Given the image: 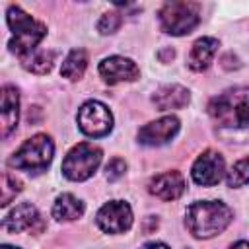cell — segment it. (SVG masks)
Listing matches in <instances>:
<instances>
[{
    "instance_id": "7a4b0ae2",
    "label": "cell",
    "mask_w": 249,
    "mask_h": 249,
    "mask_svg": "<svg viewBox=\"0 0 249 249\" xmlns=\"http://www.w3.org/2000/svg\"><path fill=\"white\" fill-rule=\"evenodd\" d=\"M210 119L222 128H249V88H231L208 103Z\"/></svg>"
},
{
    "instance_id": "277c9868",
    "label": "cell",
    "mask_w": 249,
    "mask_h": 249,
    "mask_svg": "<svg viewBox=\"0 0 249 249\" xmlns=\"http://www.w3.org/2000/svg\"><path fill=\"white\" fill-rule=\"evenodd\" d=\"M54 156V144L49 134H35L27 138L8 160L10 167L27 171V173H41L45 171Z\"/></svg>"
},
{
    "instance_id": "484cf974",
    "label": "cell",
    "mask_w": 249,
    "mask_h": 249,
    "mask_svg": "<svg viewBox=\"0 0 249 249\" xmlns=\"http://www.w3.org/2000/svg\"><path fill=\"white\" fill-rule=\"evenodd\" d=\"M228 249H249V241H235V243H231Z\"/></svg>"
},
{
    "instance_id": "5b68a950",
    "label": "cell",
    "mask_w": 249,
    "mask_h": 249,
    "mask_svg": "<svg viewBox=\"0 0 249 249\" xmlns=\"http://www.w3.org/2000/svg\"><path fill=\"white\" fill-rule=\"evenodd\" d=\"M160 25L165 33L181 37L191 33L198 23H200V6L196 2H165L160 12Z\"/></svg>"
},
{
    "instance_id": "7c38bea8",
    "label": "cell",
    "mask_w": 249,
    "mask_h": 249,
    "mask_svg": "<svg viewBox=\"0 0 249 249\" xmlns=\"http://www.w3.org/2000/svg\"><path fill=\"white\" fill-rule=\"evenodd\" d=\"M99 76L107 84H121V82H134L140 78V68L132 58L126 56H107L99 62Z\"/></svg>"
},
{
    "instance_id": "8992f818",
    "label": "cell",
    "mask_w": 249,
    "mask_h": 249,
    "mask_svg": "<svg viewBox=\"0 0 249 249\" xmlns=\"http://www.w3.org/2000/svg\"><path fill=\"white\" fill-rule=\"evenodd\" d=\"M101 158L103 152L99 146L91 142H80L66 154L62 161V175L70 181H86L97 171Z\"/></svg>"
},
{
    "instance_id": "cb8c5ba5",
    "label": "cell",
    "mask_w": 249,
    "mask_h": 249,
    "mask_svg": "<svg viewBox=\"0 0 249 249\" xmlns=\"http://www.w3.org/2000/svg\"><path fill=\"white\" fill-rule=\"evenodd\" d=\"M140 249H169V245L163 243V241H148V243H144Z\"/></svg>"
},
{
    "instance_id": "2e32d148",
    "label": "cell",
    "mask_w": 249,
    "mask_h": 249,
    "mask_svg": "<svg viewBox=\"0 0 249 249\" xmlns=\"http://www.w3.org/2000/svg\"><path fill=\"white\" fill-rule=\"evenodd\" d=\"M218 39L214 37H200L193 43L191 47V53H189V58H187V64L191 70L195 72H202L210 66V62L214 60L216 53H218Z\"/></svg>"
},
{
    "instance_id": "5bb4252c",
    "label": "cell",
    "mask_w": 249,
    "mask_h": 249,
    "mask_svg": "<svg viewBox=\"0 0 249 249\" xmlns=\"http://www.w3.org/2000/svg\"><path fill=\"white\" fill-rule=\"evenodd\" d=\"M0 115H2V136H10L19 119V91L16 86L6 84L0 93Z\"/></svg>"
},
{
    "instance_id": "ba28073f",
    "label": "cell",
    "mask_w": 249,
    "mask_h": 249,
    "mask_svg": "<svg viewBox=\"0 0 249 249\" xmlns=\"http://www.w3.org/2000/svg\"><path fill=\"white\" fill-rule=\"evenodd\" d=\"M95 222L105 233H124L132 226V208L124 200H109L97 210Z\"/></svg>"
},
{
    "instance_id": "6da1fadb",
    "label": "cell",
    "mask_w": 249,
    "mask_h": 249,
    "mask_svg": "<svg viewBox=\"0 0 249 249\" xmlns=\"http://www.w3.org/2000/svg\"><path fill=\"white\" fill-rule=\"evenodd\" d=\"M233 218L231 208L222 200H196L185 212V226L196 239H210L222 233Z\"/></svg>"
},
{
    "instance_id": "44dd1931",
    "label": "cell",
    "mask_w": 249,
    "mask_h": 249,
    "mask_svg": "<svg viewBox=\"0 0 249 249\" xmlns=\"http://www.w3.org/2000/svg\"><path fill=\"white\" fill-rule=\"evenodd\" d=\"M19 191H21V181L16 175H12V173H4V177H2V200H0V204L2 206H8L10 200L16 198V195Z\"/></svg>"
},
{
    "instance_id": "603a6c76",
    "label": "cell",
    "mask_w": 249,
    "mask_h": 249,
    "mask_svg": "<svg viewBox=\"0 0 249 249\" xmlns=\"http://www.w3.org/2000/svg\"><path fill=\"white\" fill-rule=\"evenodd\" d=\"M126 173V161L121 158H113L107 165H105V177L109 181H117Z\"/></svg>"
},
{
    "instance_id": "e0dca14e",
    "label": "cell",
    "mask_w": 249,
    "mask_h": 249,
    "mask_svg": "<svg viewBox=\"0 0 249 249\" xmlns=\"http://www.w3.org/2000/svg\"><path fill=\"white\" fill-rule=\"evenodd\" d=\"M84 214V202L70 195V193H62L54 198V204H53V218L58 220V222H72V220H78L82 218Z\"/></svg>"
},
{
    "instance_id": "ac0fdd59",
    "label": "cell",
    "mask_w": 249,
    "mask_h": 249,
    "mask_svg": "<svg viewBox=\"0 0 249 249\" xmlns=\"http://www.w3.org/2000/svg\"><path fill=\"white\" fill-rule=\"evenodd\" d=\"M86 68H88V53H86V49H72L66 54V58L62 60L60 74H62V78H68V80L76 82V80H80L84 76Z\"/></svg>"
},
{
    "instance_id": "4fadbf2b",
    "label": "cell",
    "mask_w": 249,
    "mask_h": 249,
    "mask_svg": "<svg viewBox=\"0 0 249 249\" xmlns=\"http://www.w3.org/2000/svg\"><path fill=\"white\" fill-rule=\"evenodd\" d=\"M185 189L187 183L179 171H163L156 175L148 185L150 195H154L160 200H177L185 193Z\"/></svg>"
},
{
    "instance_id": "30bf717a",
    "label": "cell",
    "mask_w": 249,
    "mask_h": 249,
    "mask_svg": "<svg viewBox=\"0 0 249 249\" xmlns=\"http://www.w3.org/2000/svg\"><path fill=\"white\" fill-rule=\"evenodd\" d=\"M177 132H179V119L175 115H165L161 119H156L144 124L138 130V142L144 146L156 148V146H163L169 140H173Z\"/></svg>"
},
{
    "instance_id": "4316f807",
    "label": "cell",
    "mask_w": 249,
    "mask_h": 249,
    "mask_svg": "<svg viewBox=\"0 0 249 249\" xmlns=\"http://www.w3.org/2000/svg\"><path fill=\"white\" fill-rule=\"evenodd\" d=\"M0 249H19V247H14V245H6V243H4V245H0Z\"/></svg>"
},
{
    "instance_id": "ffe728a7",
    "label": "cell",
    "mask_w": 249,
    "mask_h": 249,
    "mask_svg": "<svg viewBox=\"0 0 249 249\" xmlns=\"http://www.w3.org/2000/svg\"><path fill=\"white\" fill-rule=\"evenodd\" d=\"M226 183L231 189H239L249 183V156L237 160L230 167V171H226Z\"/></svg>"
},
{
    "instance_id": "7402d4cb",
    "label": "cell",
    "mask_w": 249,
    "mask_h": 249,
    "mask_svg": "<svg viewBox=\"0 0 249 249\" xmlns=\"http://www.w3.org/2000/svg\"><path fill=\"white\" fill-rule=\"evenodd\" d=\"M121 23H123V18L119 12H105L97 21V31L101 35H113L115 31H119Z\"/></svg>"
},
{
    "instance_id": "52a82bcc",
    "label": "cell",
    "mask_w": 249,
    "mask_h": 249,
    "mask_svg": "<svg viewBox=\"0 0 249 249\" xmlns=\"http://www.w3.org/2000/svg\"><path fill=\"white\" fill-rule=\"evenodd\" d=\"M76 123H78V128L86 136L101 138V136L111 132V128H113V115H111V111H109V107L105 103L89 99V101H86L78 109Z\"/></svg>"
},
{
    "instance_id": "9a60e30c",
    "label": "cell",
    "mask_w": 249,
    "mask_h": 249,
    "mask_svg": "<svg viewBox=\"0 0 249 249\" xmlns=\"http://www.w3.org/2000/svg\"><path fill=\"white\" fill-rule=\"evenodd\" d=\"M191 101V93L185 86L179 84H167L161 86L160 89L154 91L152 95V103L156 105V109L160 111H173V109H183L187 107Z\"/></svg>"
},
{
    "instance_id": "d4e9b609",
    "label": "cell",
    "mask_w": 249,
    "mask_h": 249,
    "mask_svg": "<svg viewBox=\"0 0 249 249\" xmlns=\"http://www.w3.org/2000/svg\"><path fill=\"white\" fill-rule=\"evenodd\" d=\"M158 56H160L161 62H169V60L175 56V51H173V49H163V51L158 53Z\"/></svg>"
},
{
    "instance_id": "8fae6325",
    "label": "cell",
    "mask_w": 249,
    "mask_h": 249,
    "mask_svg": "<svg viewBox=\"0 0 249 249\" xmlns=\"http://www.w3.org/2000/svg\"><path fill=\"white\" fill-rule=\"evenodd\" d=\"M2 230L6 233H19V231H41L43 220L39 210L31 202H21L8 216L2 220Z\"/></svg>"
},
{
    "instance_id": "3957f363",
    "label": "cell",
    "mask_w": 249,
    "mask_h": 249,
    "mask_svg": "<svg viewBox=\"0 0 249 249\" xmlns=\"http://www.w3.org/2000/svg\"><path fill=\"white\" fill-rule=\"evenodd\" d=\"M6 21H8L10 31L14 33V37L8 43L10 53L19 56V60L23 56L31 54L33 51H37V45L47 35V25L43 21L35 19L33 16H29L19 6H10L8 8Z\"/></svg>"
},
{
    "instance_id": "d6986e66",
    "label": "cell",
    "mask_w": 249,
    "mask_h": 249,
    "mask_svg": "<svg viewBox=\"0 0 249 249\" xmlns=\"http://www.w3.org/2000/svg\"><path fill=\"white\" fill-rule=\"evenodd\" d=\"M53 64H54V53L53 51H45V49H37L31 54L21 58V66L27 72H33V74H39V76L51 72Z\"/></svg>"
},
{
    "instance_id": "9c48e42d",
    "label": "cell",
    "mask_w": 249,
    "mask_h": 249,
    "mask_svg": "<svg viewBox=\"0 0 249 249\" xmlns=\"http://www.w3.org/2000/svg\"><path fill=\"white\" fill-rule=\"evenodd\" d=\"M226 175V161H224V156L220 152H214V150H206L202 152L193 167H191V177L196 185H202V187H212V185H218L222 181V177Z\"/></svg>"
}]
</instances>
